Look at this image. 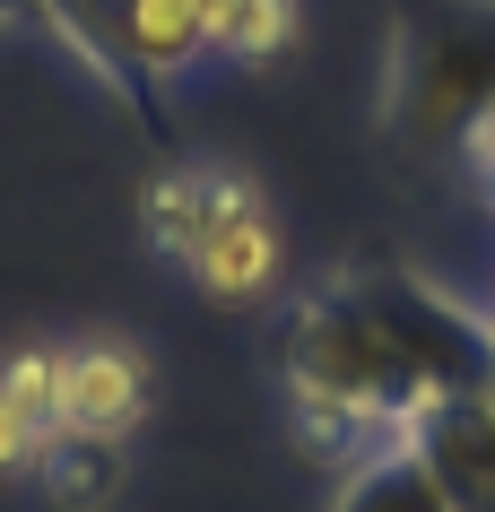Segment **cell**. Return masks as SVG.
Instances as JSON below:
<instances>
[{"mask_svg":"<svg viewBox=\"0 0 495 512\" xmlns=\"http://www.w3.org/2000/svg\"><path fill=\"white\" fill-rule=\"evenodd\" d=\"M183 270H192V287L209 304H235V313H244V304L278 296V278H287V235H278L270 209H252V217H235L226 235H209Z\"/></svg>","mask_w":495,"mask_h":512,"instance_id":"52a82bcc","label":"cell"},{"mask_svg":"<svg viewBox=\"0 0 495 512\" xmlns=\"http://www.w3.org/2000/svg\"><path fill=\"white\" fill-rule=\"evenodd\" d=\"M495 113V0H426L409 27L391 35L383 61V122L409 148L452 139Z\"/></svg>","mask_w":495,"mask_h":512,"instance_id":"7a4b0ae2","label":"cell"},{"mask_svg":"<svg viewBox=\"0 0 495 512\" xmlns=\"http://www.w3.org/2000/svg\"><path fill=\"white\" fill-rule=\"evenodd\" d=\"M0 400L53 417V408H61V348H9V356H0Z\"/></svg>","mask_w":495,"mask_h":512,"instance_id":"8fae6325","label":"cell"},{"mask_svg":"<svg viewBox=\"0 0 495 512\" xmlns=\"http://www.w3.org/2000/svg\"><path fill=\"white\" fill-rule=\"evenodd\" d=\"M252 209H261V183L235 174V165H165L157 183L139 191V235L157 243L165 261H192L209 235H226Z\"/></svg>","mask_w":495,"mask_h":512,"instance_id":"277c9868","label":"cell"},{"mask_svg":"<svg viewBox=\"0 0 495 512\" xmlns=\"http://www.w3.org/2000/svg\"><path fill=\"white\" fill-rule=\"evenodd\" d=\"M139 417H148V356L139 348H122V339H79V348H61V408H53V426L131 443Z\"/></svg>","mask_w":495,"mask_h":512,"instance_id":"5b68a950","label":"cell"},{"mask_svg":"<svg viewBox=\"0 0 495 512\" xmlns=\"http://www.w3.org/2000/svg\"><path fill=\"white\" fill-rule=\"evenodd\" d=\"M296 44V0H209V61H278Z\"/></svg>","mask_w":495,"mask_h":512,"instance_id":"30bf717a","label":"cell"},{"mask_svg":"<svg viewBox=\"0 0 495 512\" xmlns=\"http://www.w3.org/2000/svg\"><path fill=\"white\" fill-rule=\"evenodd\" d=\"M113 27H122V61L157 96L209 61V0H113Z\"/></svg>","mask_w":495,"mask_h":512,"instance_id":"8992f818","label":"cell"},{"mask_svg":"<svg viewBox=\"0 0 495 512\" xmlns=\"http://www.w3.org/2000/svg\"><path fill=\"white\" fill-rule=\"evenodd\" d=\"M487 313H495V304H487Z\"/></svg>","mask_w":495,"mask_h":512,"instance_id":"9a60e30c","label":"cell"},{"mask_svg":"<svg viewBox=\"0 0 495 512\" xmlns=\"http://www.w3.org/2000/svg\"><path fill=\"white\" fill-rule=\"evenodd\" d=\"M44 443H53V417H35V408L0 400V478H27L35 460H44Z\"/></svg>","mask_w":495,"mask_h":512,"instance_id":"7c38bea8","label":"cell"},{"mask_svg":"<svg viewBox=\"0 0 495 512\" xmlns=\"http://www.w3.org/2000/svg\"><path fill=\"white\" fill-rule=\"evenodd\" d=\"M18 27H35V0H0V35H18Z\"/></svg>","mask_w":495,"mask_h":512,"instance_id":"5bb4252c","label":"cell"},{"mask_svg":"<svg viewBox=\"0 0 495 512\" xmlns=\"http://www.w3.org/2000/svg\"><path fill=\"white\" fill-rule=\"evenodd\" d=\"M35 478H44V495H53L61 512H113V495H122V443L53 426V443H44V460H35Z\"/></svg>","mask_w":495,"mask_h":512,"instance_id":"9c48e42d","label":"cell"},{"mask_svg":"<svg viewBox=\"0 0 495 512\" xmlns=\"http://www.w3.org/2000/svg\"><path fill=\"white\" fill-rule=\"evenodd\" d=\"M400 443L426 460V478L452 495V512H495V365L478 391L435 400Z\"/></svg>","mask_w":495,"mask_h":512,"instance_id":"3957f363","label":"cell"},{"mask_svg":"<svg viewBox=\"0 0 495 512\" xmlns=\"http://www.w3.org/2000/svg\"><path fill=\"white\" fill-rule=\"evenodd\" d=\"M495 365V313L409 261H348L278 322V391L313 460H357Z\"/></svg>","mask_w":495,"mask_h":512,"instance_id":"6da1fadb","label":"cell"},{"mask_svg":"<svg viewBox=\"0 0 495 512\" xmlns=\"http://www.w3.org/2000/svg\"><path fill=\"white\" fill-rule=\"evenodd\" d=\"M461 165L478 174V191H487V209H495V113H487V122H469V139H461Z\"/></svg>","mask_w":495,"mask_h":512,"instance_id":"4fadbf2b","label":"cell"},{"mask_svg":"<svg viewBox=\"0 0 495 512\" xmlns=\"http://www.w3.org/2000/svg\"><path fill=\"white\" fill-rule=\"evenodd\" d=\"M322 512H452V495L426 478V460L409 443H374V452L330 469V504Z\"/></svg>","mask_w":495,"mask_h":512,"instance_id":"ba28073f","label":"cell"}]
</instances>
